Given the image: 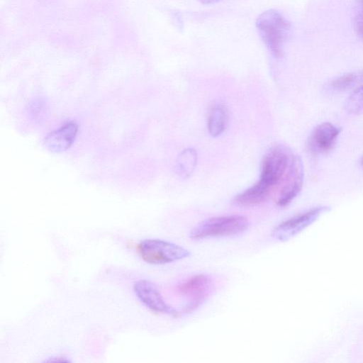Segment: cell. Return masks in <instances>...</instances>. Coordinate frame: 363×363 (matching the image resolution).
Segmentation results:
<instances>
[{
	"instance_id": "9a60e30c",
	"label": "cell",
	"mask_w": 363,
	"mask_h": 363,
	"mask_svg": "<svg viewBox=\"0 0 363 363\" xmlns=\"http://www.w3.org/2000/svg\"><path fill=\"white\" fill-rule=\"evenodd\" d=\"M345 108L351 114L363 113V85L354 89L349 96L345 101Z\"/></svg>"
},
{
	"instance_id": "30bf717a",
	"label": "cell",
	"mask_w": 363,
	"mask_h": 363,
	"mask_svg": "<svg viewBox=\"0 0 363 363\" xmlns=\"http://www.w3.org/2000/svg\"><path fill=\"white\" fill-rule=\"evenodd\" d=\"M79 130L76 122H69L60 128L50 132L45 138L43 145L52 152L67 150L74 141Z\"/></svg>"
},
{
	"instance_id": "4fadbf2b",
	"label": "cell",
	"mask_w": 363,
	"mask_h": 363,
	"mask_svg": "<svg viewBox=\"0 0 363 363\" xmlns=\"http://www.w3.org/2000/svg\"><path fill=\"white\" fill-rule=\"evenodd\" d=\"M363 85V70L345 73L333 79L329 88L335 92H343L356 89Z\"/></svg>"
},
{
	"instance_id": "8fae6325",
	"label": "cell",
	"mask_w": 363,
	"mask_h": 363,
	"mask_svg": "<svg viewBox=\"0 0 363 363\" xmlns=\"http://www.w3.org/2000/svg\"><path fill=\"white\" fill-rule=\"evenodd\" d=\"M274 190L257 181L244 191L236 195L232 202L240 207H252L266 201Z\"/></svg>"
},
{
	"instance_id": "2e32d148",
	"label": "cell",
	"mask_w": 363,
	"mask_h": 363,
	"mask_svg": "<svg viewBox=\"0 0 363 363\" xmlns=\"http://www.w3.org/2000/svg\"><path fill=\"white\" fill-rule=\"evenodd\" d=\"M354 24L357 34L363 39V0H357V1Z\"/></svg>"
},
{
	"instance_id": "ac0fdd59",
	"label": "cell",
	"mask_w": 363,
	"mask_h": 363,
	"mask_svg": "<svg viewBox=\"0 0 363 363\" xmlns=\"http://www.w3.org/2000/svg\"><path fill=\"white\" fill-rule=\"evenodd\" d=\"M360 164L363 167V156L362 157V158L360 160Z\"/></svg>"
},
{
	"instance_id": "ba28073f",
	"label": "cell",
	"mask_w": 363,
	"mask_h": 363,
	"mask_svg": "<svg viewBox=\"0 0 363 363\" xmlns=\"http://www.w3.org/2000/svg\"><path fill=\"white\" fill-rule=\"evenodd\" d=\"M133 290L140 301L152 311L172 317L179 315V312L164 301L157 287L150 281H138L133 285Z\"/></svg>"
},
{
	"instance_id": "5bb4252c",
	"label": "cell",
	"mask_w": 363,
	"mask_h": 363,
	"mask_svg": "<svg viewBox=\"0 0 363 363\" xmlns=\"http://www.w3.org/2000/svg\"><path fill=\"white\" fill-rule=\"evenodd\" d=\"M197 162V152L193 148L184 150L178 157L176 169L182 177H189L194 172Z\"/></svg>"
},
{
	"instance_id": "52a82bcc",
	"label": "cell",
	"mask_w": 363,
	"mask_h": 363,
	"mask_svg": "<svg viewBox=\"0 0 363 363\" xmlns=\"http://www.w3.org/2000/svg\"><path fill=\"white\" fill-rule=\"evenodd\" d=\"M303 184V167L299 156L294 155L281 184L277 201L279 207L288 206L301 192Z\"/></svg>"
},
{
	"instance_id": "7a4b0ae2",
	"label": "cell",
	"mask_w": 363,
	"mask_h": 363,
	"mask_svg": "<svg viewBox=\"0 0 363 363\" xmlns=\"http://www.w3.org/2000/svg\"><path fill=\"white\" fill-rule=\"evenodd\" d=\"M250 225L248 218L242 215L215 216L203 220L191 231V239L234 236L242 233Z\"/></svg>"
},
{
	"instance_id": "6da1fadb",
	"label": "cell",
	"mask_w": 363,
	"mask_h": 363,
	"mask_svg": "<svg viewBox=\"0 0 363 363\" xmlns=\"http://www.w3.org/2000/svg\"><path fill=\"white\" fill-rule=\"evenodd\" d=\"M256 28L270 53L274 57H280L290 34L289 22L279 11L269 9L257 17Z\"/></svg>"
},
{
	"instance_id": "5b68a950",
	"label": "cell",
	"mask_w": 363,
	"mask_h": 363,
	"mask_svg": "<svg viewBox=\"0 0 363 363\" xmlns=\"http://www.w3.org/2000/svg\"><path fill=\"white\" fill-rule=\"evenodd\" d=\"M215 289L212 277L206 274L193 275L179 285V293L186 300L182 312L192 313L202 306Z\"/></svg>"
},
{
	"instance_id": "3957f363",
	"label": "cell",
	"mask_w": 363,
	"mask_h": 363,
	"mask_svg": "<svg viewBox=\"0 0 363 363\" xmlns=\"http://www.w3.org/2000/svg\"><path fill=\"white\" fill-rule=\"evenodd\" d=\"M294 155L288 147L281 145L269 148L261 162L259 182L274 191L281 186Z\"/></svg>"
},
{
	"instance_id": "7c38bea8",
	"label": "cell",
	"mask_w": 363,
	"mask_h": 363,
	"mask_svg": "<svg viewBox=\"0 0 363 363\" xmlns=\"http://www.w3.org/2000/svg\"><path fill=\"white\" fill-rule=\"evenodd\" d=\"M228 123V111L227 107L217 104L209 111L207 126L210 135L213 137L220 135L225 130Z\"/></svg>"
},
{
	"instance_id": "8992f818",
	"label": "cell",
	"mask_w": 363,
	"mask_h": 363,
	"mask_svg": "<svg viewBox=\"0 0 363 363\" xmlns=\"http://www.w3.org/2000/svg\"><path fill=\"white\" fill-rule=\"evenodd\" d=\"M330 209L329 206H321L298 214L277 225L272 230V235L279 241H286L303 231Z\"/></svg>"
},
{
	"instance_id": "e0dca14e",
	"label": "cell",
	"mask_w": 363,
	"mask_h": 363,
	"mask_svg": "<svg viewBox=\"0 0 363 363\" xmlns=\"http://www.w3.org/2000/svg\"><path fill=\"white\" fill-rule=\"evenodd\" d=\"M199 1H200L201 3L205 4H210L216 3L220 0H199Z\"/></svg>"
},
{
	"instance_id": "9c48e42d",
	"label": "cell",
	"mask_w": 363,
	"mask_h": 363,
	"mask_svg": "<svg viewBox=\"0 0 363 363\" xmlns=\"http://www.w3.org/2000/svg\"><path fill=\"white\" fill-rule=\"evenodd\" d=\"M340 133V128L331 123L318 125L311 133L308 140L309 150L313 154H324L334 147Z\"/></svg>"
},
{
	"instance_id": "277c9868",
	"label": "cell",
	"mask_w": 363,
	"mask_h": 363,
	"mask_svg": "<svg viewBox=\"0 0 363 363\" xmlns=\"http://www.w3.org/2000/svg\"><path fill=\"white\" fill-rule=\"evenodd\" d=\"M138 249L142 259L151 264H166L190 255L187 249L160 239L143 240L138 244Z\"/></svg>"
}]
</instances>
